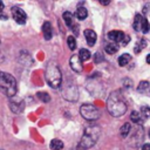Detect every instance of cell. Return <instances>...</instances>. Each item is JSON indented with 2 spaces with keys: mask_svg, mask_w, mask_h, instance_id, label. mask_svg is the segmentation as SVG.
<instances>
[{
  "mask_svg": "<svg viewBox=\"0 0 150 150\" xmlns=\"http://www.w3.org/2000/svg\"><path fill=\"white\" fill-rule=\"evenodd\" d=\"M69 64H70V68H71L74 71H76V73H80V71H82V69H83V67H82V61L80 60L79 55H73V56L70 57V60H69Z\"/></svg>",
  "mask_w": 150,
  "mask_h": 150,
  "instance_id": "ba28073f",
  "label": "cell"
},
{
  "mask_svg": "<svg viewBox=\"0 0 150 150\" xmlns=\"http://www.w3.org/2000/svg\"><path fill=\"white\" fill-rule=\"evenodd\" d=\"M142 15L141 14H136L135 19H134V29L135 30H141V23H142Z\"/></svg>",
  "mask_w": 150,
  "mask_h": 150,
  "instance_id": "d6986e66",
  "label": "cell"
},
{
  "mask_svg": "<svg viewBox=\"0 0 150 150\" xmlns=\"http://www.w3.org/2000/svg\"><path fill=\"white\" fill-rule=\"evenodd\" d=\"M62 18H63V20H64V22H66V25L68 27H71L73 26V15H71L70 12H64L63 15H62Z\"/></svg>",
  "mask_w": 150,
  "mask_h": 150,
  "instance_id": "ac0fdd59",
  "label": "cell"
},
{
  "mask_svg": "<svg viewBox=\"0 0 150 150\" xmlns=\"http://www.w3.org/2000/svg\"><path fill=\"white\" fill-rule=\"evenodd\" d=\"M149 111H150V108H149Z\"/></svg>",
  "mask_w": 150,
  "mask_h": 150,
  "instance_id": "e575fe53",
  "label": "cell"
},
{
  "mask_svg": "<svg viewBox=\"0 0 150 150\" xmlns=\"http://www.w3.org/2000/svg\"><path fill=\"white\" fill-rule=\"evenodd\" d=\"M130 60H131V56H130L129 54H122V55L118 57V64H120L121 67H124V66H127V63H128Z\"/></svg>",
  "mask_w": 150,
  "mask_h": 150,
  "instance_id": "e0dca14e",
  "label": "cell"
},
{
  "mask_svg": "<svg viewBox=\"0 0 150 150\" xmlns=\"http://www.w3.org/2000/svg\"><path fill=\"white\" fill-rule=\"evenodd\" d=\"M11 11H12L13 19L16 21V23H19V25H23V23L26 22L27 15H26V13H25L20 7L14 6V7H12V8H11Z\"/></svg>",
  "mask_w": 150,
  "mask_h": 150,
  "instance_id": "52a82bcc",
  "label": "cell"
},
{
  "mask_svg": "<svg viewBox=\"0 0 150 150\" xmlns=\"http://www.w3.org/2000/svg\"><path fill=\"white\" fill-rule=\"evenodd\" d=\"M9 108L14 114H20L25 109V102L16 96L9 97Z\"/></svg>",
  "mask_w": 150,
  "mask_h": 150,
  "instance_id": "8992f818",
  "label": "cell"
},
{
  "mask_svg": "<svg viewBox=\"0 0 150 150\" xmlns=\"http://www.w3.org/2000/svg\"><path fill=\"white\" fill-rule=\"evenodd\" d=\"M79 57H80L81 61H87V60L90 59V52L88 49H86V48H82V49H80Z\"/></svg>",
  "mask_w": 150,
  "mask_h": 150,
  "instance_id": "2e32d148",
  "label": "cell"
},
{
  "mask_svg": "<svg viewBox=\"0 0 150 150\" xmlns=\"http://www.w3.org/2000/svg\"><path fill=\"white\" fill-rule=\"evenodd\" d=\"M104 49H105V52H107L108 54H115V53L117 52L118 47H117L115 43H108Z\"/></svg>",
  "mask_w": 150,
  "mask_h": 150,
  "instance_id": "44dd1931",
  "label": "cell"
},
{
  "mask_svg": "<svg viewBox=\"0 0 150 150\" xmlns=\"http://www.w3.org/2000/svg\"><path fill=\"white\" fill-rule=\"evenodd\" d=\"M16 90V80L9 73L0 71V91L7 97H13L15 96Z\"/></svg>",
  "mask_w": 150,
  "mask_h": 150,
  "instance_id": "3957f363",
  "label": "cell"
},
{
  "mask_svg": "<svg viewBox=\"0 0 150 150\" xmlns=\"http://www.w3.org/2000/svg\"><path fill=\"white\" fill-rule=\"evenodd\" d=\"M130 129H131L130 123H124V124L121 127V129H120V135H121L123 138L127 137V136L129 135V132H130Z\"/></svg>",
  "mask_w": 150,
  "mask_h": 150,
  "instance_id": "9a60e30c",
  "label": "cell"
},
{
  "mask_svg": "<svg viewBox=\"0 0 150 150\" xmlns=\"http://www.w3.org/2000/svg\"><path fill=\"white\" fill-rule=\"evenodd\" d=\"M124 33L122 30H111L108 33V39L114 41V42H121L124 38Z\"/></svg>",
  "mask_w": 150,
  "mask_h": 150,
  "instance_id": "9c48e42d",
  "label": "cell"
},
{
  "mask_svg": "<svg viewBox=\"0 0 150 150\" xmlns=\"http://www.w3.org/2000/svg\"><path fill=\"white\" fill-rule=\"evenodd\" d=\"M148 9H149V6L146 5V6H145V7L143 8V13H146V12H148Z\"/></svg>",
  "mask_w": 150,
  "mask_h": 150,
  "instance_id": "4dcf8cb0",
  "label": "cell"
},
{
  "mask_svg": "<svg viewBox=\"0 0 150 150\" xmlns=\"http://www.w3.org/2000/svg\"><path fill=\"white\" fill-rule=\"evenodd\" d=\"M80 114L82 115L83 118H86L87 121H96L100 117V111L98 109L90 104V103H84L80 107Z\"/></svg>",
  "mask_w": 150,
  "mask_h": 150,
  "instance_id": "5b68a950",
  "label": "cell"
},
{
  "mask_svg": "<svg viewBox=\"0 0 150 150\" xmlns=\"http://www.w3.org/2000/svg\"><path fill=\"white\" fill-rule=\"evenodd\" d=\"M149 137H150V130H149Z\"/></svg>",
  "mask_w": 150,
  "mask_h": 150,
  "instance_id": "836d02e7",
  "label": "cell"
},
{
  "mask_svg": "<svg viewBox=\"0 0 150 150\" xmlns=\"http://www.w3.org/2000/svg\"><path fill=\"white\" fill-rule=\"evenodd\" d=\"M45 77L49 87L57 89L61 87L62 83V74L59 68V66L55 62H49L45 70Z\"/></svg>",
  "mask_w": 150,
  "mask_h": 150,
  "instance_id": "7a4b0ae2",
  "label": "cell"
},
{
  "mask_svg": "<svg viewBox=\"0 0 150 150\" xmlns=\"http://www.w3.org/2000/svg\"><path fill=\"white\" fill-rule=\"evenodd\" d=\"M129 41H130V38H129V36H124V38H123V40H122L123 45H127Z\"/></svg>",
  "mask_w": 150,
  "mask_h": 150,
  "instance_id": "83f0119b",
  "label": "cell"
},
{
  "mask_svg": "<svg viewBox=\"0 0 150 150\" xmlns=\"http://www.w3.org/2000/svg\"><path fill=\"white\" fill-rule=\"evenodd\" d=\"M42 33H43V36H45L46 40H50V39H52L53 30H52V25H50V22L46 21V22L42 25Z\"/></svg>",
  "mask_w": 150,
  "mask_h": 150,
  "instance_id": "8fae6325",
  "label": "cell"
},
{
  "mask_svg": "<svg viewBox=\"0 0 150 150\" xmlns=\"http://www.w3.org/2000/svg\"><path fill=\"white\" fill-rule=\"evenodd\" d=\"M145 46H146V41H145L144 39H141V40L137 42V45L135 46V49H134V50H135V53H139V52H141Z\"/></svg>",
  "mask_w": 150,
  "mask_h": 150,
  "instance_id": "603a6c76",
  "label": "cell"
},
{
  "mask_svg": "<svg viewBox=\"0 0 150 150\" xmlns=\"http://www.w3.org/2000/svg\"><path fill=\"white\" fill-rule=\"evenodd\" d=\"M0 150H2V149H0Z\"/></svg>",
  "mask_w": 150,
  "mask_h": 150,
  "instance_id": "d590c367",
  "label": "cell"
},
{
  "mask_svg": "<svg viewBox=\"0 0 150 150\" xmlns=\"http://www.w3.org/2000/svg\"><path fill=\"white\" fill-rule=\"evenodd\" d=\"M67 45H68V47H69V49L70 50H74L75 48H76V41H75V38L74 36H68L67 38Z\"/></svg>",
  "mask_w": 150,
  "mask_h": 150,
  "instance_id": "cb8c5ba5",
  "label": "cell"
},
{
  "mask_svg": "<svg viewBox=\"0 0 150 150\" xmlns=\"http://www.w3.org/2000/svg\"><path fill=\"white\" fill-rule=\"evenodd\" d=\"M84 38H86V40H87V43H88L90 47H93V46L95 45V42H96L97 35H96V33H95L93 29H86V30H84Z\"/></svg>",
  "mask_w": 150,
  "mask_h": 150,
  "instance_id": "30bf717a",
  "label": "cell"
},
{
  "mask_svg": "<svg viewBox=\"0 0 150 150\" xmlns=\"http://www.w3.org/2000/svg\"><path fill=\"white\" fill-rule=\"evenodd\" d=\"M146 62H148V63L150 64V54H149V55L146 56Z\"/></svg>",
  "mask_w": 150,
  "mask_h": 150,
  "instance_id": "d6a6232c",
  "label": "cell"
},
{
  "mask_svg": "<svg viewBox=\"0 0 150 150\" xmlns=\"http://www.w3.org/2000/svg\"><path fill=\"white\" fill-rule=\"evenodd\" d=\"M38 97H39V100L40 101H42L43 103H48L49 101H50V96H49V94H47V93H42V91H40V93H38Z\"/></svg>",
  "mask_w": 150,
  "mask_h": 150,
  "instance_id": "7402d4cb",
  "label": "cell"
},
{
  "mask_svg": "<svg viewBox=\"0 0 150 150\" xmlns=\"http://www.w3.org/2000/svg\"><path fill=\"white\" fill-rule=\"evenodd\" d=\"M74 150H86V149H83L82 146H80V145H77V146H76V148H75Z\"/></svg>",
  "mask_w": 150,
  "mask_h": 150,
  "instance_id": "1f68e13d",
  "label": "cell"
},
{
  "mask_svg": "<svg viewBox=\"0 0 150 150\" xmlns=\"http://www.w3.org/2000/svg\"><path fill=\"white\" fill-rule=\"evenodd\" d=\"M98 1H100V2L102 4V5H104V6H107V5H108V4H109V2L111 1V0H98Z\"/></svg>",
  "mask_w": 150,
  "mask_h": 150,
  "instance_id": "f1b7e54d",
  "label": "cell"
},
{
  "mask_svg": "<svg viewBox=\"0 0 150 150\" xmlns=\"http://www.w3.org/2000/svg\"><path fill=\"white\" fill-rule=\"evenodd\" d=\"M141 30H142V33H148V32L150 30V23H149V21H148L146 18H143V19H142Z\"/></svg>",
  "mask_w": 150,
  "mask_h": 150,
  "instance_id": "ffe728a7",
  "label": "cell"
},
{
  "mask_svg": "<svg viewBox=\"0 0 150 150\" xmlns=\"http://www.w3.org/2000/svg\"><path fill=\"white\" fill-rule=\"evenodd\" d=\"M142 150H150V143H145L142 145Z\"/></svg>",
  "mask_w": 150,
  "mask_h": 150,
  "instance_id": "4316f807",
  "label": "cell"
},
{
  "mask_svg": "<svg viewBox=\"0 0 150 150\" xmlns=\"http://www.w3.org/2000/svg\"><path fill=\"white\" fill-rule=\"evenodd\" d=\"M2 9H4V2L0 0V13L2 12Z\"/></svg>",
  "mask_w": 150,
  "mask_h": 150,
  "instance_id": "f546056e",
  "label": "cell"
},
{
  "mask_svg": "<svg viewBox=\"0 0 150 150\" xmlns=\"http://www.w3.org/2000/svg\"><path fill=\"white\" fill-rule=\"evenodd\" d=\"M130 118H131L132 122H135L138 125H141L143 123V117H142L141 112H138V111H132L131 115H130Z\"/></svg>",
  "mask_w": 150,
  "mask_h": 150,
  "instance_id": "7c38bea8",
  "label": "cell"
},
{
  "mask_svg": "<svg viewBox=\"0 0 150 150\" xmlns=\"http://www.w3.org/2000/svg\"><path fill=\"white\" fill-rule=\"evenodd\" d=\"M49 146H50L52 150H61L63 148V143H62V141L55 138V139H52Z\"/></svg>",
  "mask_w": 150,
  "mask_h": 150,
  "instance_id": "5bb4252c",
  "label": "cell"
},
{
  "mask_svg": "<svg viewBox=\"0 0 150 150\" xmlns=\"http://www.w3.org/2000/svg\"><path fill=\"white\" fill-rule=\"evenodd\" d=\"M104 60V57H103V55H102V53H100V52H97L95 55H94V61H95V63H98V62H102Z\"/></svg>",
  "mask_w": 150,
  "mask_h": 150,
  "instance_id": "484cf974",
  "label": "cell"
},
{
  "mask_svg": "<svg viewBox=\"0 0 150 150\" xmlns=\"http://www.w3.org/2000/svg\"><path fill=\"white\" fill-rule=\"evenodd\" d=\"M148 88H149V82L148 81H141L139 84L137 86V90H139V91H143Z\"/></svg>",
  "mask_w": 150,
  "mask_h": 150,
  "instance_id": "d4e9b609",
  "label": "cell"
},
{
  "mask_svg": "<svg viewBox=\"0 0 150 150\" xmlns=\"http://www.w3.org/2000/svg\"><path fill=\"white\" fill-rule=\"evenodd\" d=\"M98 137H100V129L97 127H94V125L88 127L84 130L79 145L82 146L83 149H89L97 142Z\"/></svg>",
  "mask_w": 150,
  "mask_h": 150,
  "instance_id": "277c9868",
  "label": "cell"
},
{
  "mask_svg": "<svg viewBox=\"0 0 150 150\" xmlns=\"http://www.w3.org/2000/svg\"><path fill=\"white\" fill-rule=\"evenodd\" d=\"M107 108L111 116L120 117L127 111V102L121 91H112L107 100Z\"/></svg>",
  "mask_w": 150,
  "mask_h": 150,
  "instance_id": "6da1fadb",
  "label": "cell"
},
{
  "mask_svg": "<svg viewBox=\"0 0 150 150\" xmlns=\"http://www.w3.org/2000/svg\"><path fill=\"white\" fill-rule=\"evenodd\" d=\"M76 18L79 19V20H84L87 16H88V11L84 8V7H79L77 9H76Z\"/></svg>",
  "mask_w": 150,
  "mask_h": 150,
  "instance_id": "4fadbf2b",
  "label": "cell"
}]
</instances>
